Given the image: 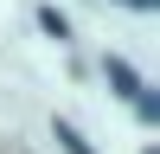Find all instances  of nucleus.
I'll list each match as a JSON object with an SVG mask.
<instances>
[{"mask_svg": "<svg viewBox=\"0 0 160 154\" xmlns=\"http://www.w3.org/2000/svg\"><path fill=\"white\" fill-rule=\"evenodd\" d=\"M128 7H141V13H154V7H160V0H128Z\"/></svg>", "mask_w": 160, "mask_h": 154, "instance_id": "nucleus-4", "label": "nucleus"}, {"mask_svg": "<svg viewBox=\"0 0 160 154\" xmlns=\"http://www.w3.org/2000/svg\"><path fill=\"white\" fill-rule=\"evenodd\" d=\"M38 26H45V32H51V38H71V19H64V13H58V7H38Z\"/></svg>", "mask_w": 160, "mask_h": 154, "instance_id": "nucleus-3", "label": "nucleus"}, {"mask_svg": "<svg viewBox=\"0 0 160 154\" xmlns=\"http://www.w3.org/2000/svg\"><path fill=\"white\" fill-rule=\"evenodd\" d=\"M102 77L115 84V96H128L141 116H154V96H148V84H141V71H135L128 58H115V51H109V58H102Z\"/></svg>", "mask_w": 160, "mask_h": 154, "instance_id": "nucleus-1", "label": "nucleus"}, {"mask_svg": "<svg viewBox=\"0 0 160 154\" xmlns=\"http://www.w3.org/2000/svg\"><path fill=\"white\" fill-rule=\"evenodd\" d=\"M51 135L64 141V154H96V148H90L83 135H77V122H58V128H51Z\"/></svg>", "mask_w": 160, "mask_h": 154, "instance_id": "nucleus-2", "label": "nucleus"}]
</instances>
